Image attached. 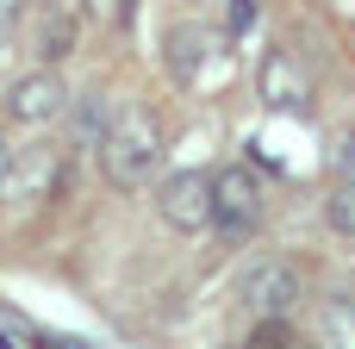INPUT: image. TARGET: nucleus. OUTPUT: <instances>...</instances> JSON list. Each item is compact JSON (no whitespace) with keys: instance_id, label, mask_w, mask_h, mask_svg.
Wrapping results in <instances>:
<instances>
[{"instance_id":"1","label":"nucleus","mask_w":355,"mask_h":349,"mask_svg":"<svg viewBox=\"0 0 355 349\" xmlns=\"http://www.w3.org/2000/svg\"><path fill=\"white\" fill-rule=\"evenodd\" d=\"M94 156H100V175L112 187H125V194L131 187H150L162 175V125L144 106H119L112 125H106V137L94 144Z\"/></svg>"},{"instance_id":"2","label":"nucleus","mask_w":355,"mask_h":349,"mask_svg":"<svg viewBox=\"0 0 355 349\" xmlns=\"http://www.w3.org/2000/svg\"><path fill=\"white\" fill-rule=\"evenodd\" d=\"M262 212H268V200H262L256 169H250V162H225V169L212 175V225H218L231 244H243V237H256Z\"/></svg>"},{"instance_id":"3","label":"nucleus","mask_w":355,"mask_h":349,"mask_svg":"<svg viewBox=\"0 0 355 349\" xmlns=\"http://www.w3.org/2000/svg\"><path fill=\"white\" fill-rule=\"evenodd\" d=\"M300 293H306V281H300V269L281 262V256H262V262H250V269L237 275V306L256 312V318H287V312L300 306Z\"/></svg>"},{"instance_id":"4","label":"nucleus","mask_w":355,"mask_h":349,"mask_svg":"<svg viewBox=\"0 0 355 349\" xmlns=\"http://www.w3.org/2000/svg\"><path fill=\"white\" fill-rule=\"evenodd\" d=\"M156 212H162L168 231H206V225H212V175H206V169L162 175V187H156Z\"/></svg>"},{"instance_id":"5","label":"nucleus","mask_w":355,"mask_h":349,"mask_svg":"<svg viewBox=\"0 0 355 349\" xmlns=\"http://www.w3.org/2000/svg\"><path fill=\"white\" fill-rule=\"evenodd\" d=\"M0 112H6V125H50V119L69 112V87H62L56 69H31V75H19L6 87V106Z\"/></svg>"},{"instance_id":"6","label":"nucleus","mask_w":355,"mask_h":349,"mask_svg":"<svg viewBox=\"0 0 355 349\" xmlns=\"http://www.w3.org/2000/svg\"><path fill=\"white\" fill-rule=\"evenodd\" d=\"M262 100H268V106H300V100H306V75H300V62H293L287 50H275V56L262 62Z\"/></svg>"},{"instance_id":"7","label":"nucleus","mask_w":355,"mask_h":349,"mask_svg":"<svg viewBox=\"0 0 355 349\" xmlns=\"http://www.w3.org/2000/svg\"><path fill=\"white\" fill-rule=\"evenodd\" d=\"M31 44H37L44 69H56V62L75 50V12H69V6H50V12L37 19V37H31Z\"/></svg>"},{"instance_id":"8","label":"nucleus","mask_w":355,"mask_h":349,"mask_svg":"<svg viewBox=\"0 0 355 349\" xmlns=\"http://www.w3.org/2000/svg\"><path fill=\"white\" fill-rule=\"evenodd\" d=\"M200 56H206V37H200L193 25H175V31H168V75H175V81H193V75H200Z\"/></svg>"},{"instance_id":"9","label":"nucleus","mask_w":355,"mask_h":349,"mask_svg":"<svg viewBox=\"0 0 355 349\" xmlns=\"http://www.w3.org/2000/svg\"><path fill=\"white\" fill-rule=\"evenodd\" d=\"M324 343L355 349V293H331L324 300Z\"/></svg>"},{"instance_id":"10","label":"nucleus","mask_w":355,"mask_h":349,"mask_svg":"<svg viewBox=\"0 0 355 349\" xmlns=\"http://www.w3.org/2000/svg\"><path fill=\"white\" fill-rule=\"evenodd\" d=\"M324 225H331L337 237H355V181L331 187V200H324Z\"/></svg>"},{"instance_id":"11","label":"nucleus","mask_w":355,"mask_h":349,"mask_svg":"<svg viewBox=\"0 0 355 349\" xmlns=\"http://www.w3.org/2000/svg\"><path fill=\"white\" fill-rule=\"evenodd\" d=\"M106 125H112V106H106L100 94H87V100L75 106V131H81L87 144H100V137H106Z\"/></svg>"},{"instance_id":"12","label":"nucleus","mask_w":355,"mask_h":349,"mask_svg":"<svg viewBox=\"0 0 355 349\" xmlns=\"http://www.w3.org/2000/svg\"><path fill=\"white\" fill-rule=\"evenodd\" d=\"M12 25H19V0H0V50L12 44Z\"/></svg>"},{"instance_id":"13","label":"nucleus","mask_w":355,"mask_h":349,"mask_svg":"<svg viewBox=\"0 0 355 349\" xmlns=\"http://www.w3.org/2000/svg\"><path fill=\"white\" fill-rule=\"evenodd\" d=\"M6 175H12V137H6V125H0V187H6Z\"/></svg>"}]
</instances>
